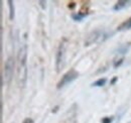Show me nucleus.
Wrapping results in <instances>:
<instances>
[{
    "instance_id": "7",
    "label": "nucleus",
    "mask_w": 131,
    "mask_h": 123,
    "mask_svg": "<svg viewBox=\"0 0 131 123\" xmlns=\"http://www.w3.org/2000/svg\"><path fill=\"white\" fill-rule=\"evenodd\" d=\"M131 28V17L128 18L126 21H124L123 23H121L119 26H118V30L121 31V30H125V29H130Z\"/></svg>"
},
{
    "instance_id": "13",
    "label": "nucleus",
    "mask_w": 131,
    "mask_h": 123,
    "mask_svg": "<svg viewBox=\"0 0 131 123\" xmlns=\"http://www.w3.org/2000/svg\"><path fill=\"white\" fill-rule=\"evenodd\" d=\"M123 61H124V59H123V58H121V59H120V60H118V61H115L113 67H114V68H118L119 66H121V64L123 63Z\"/></svg>"
},
{
    "instance_id": "16",
    "label": "nucleus",
    "mask_w": 131,
    "mask_h": 123,
    "mask_svg": "<svg viewBox=\"0 0 131 123\" xmlns=\"http://www.w3.org/2000/svg\"><path fill=\"white\" fill-rule=\"evenodd\" d=\"M38 3L40 4V6H41V8H42V9H45V8H46V5H45V4H46V2H45V1H39Z\"/></svg>"
},
{
    "instance_id": "9",
    "label": "nucleus",
    "mask_w": 131,
    "mask_h": 123,
    "mask_svg": "<svg viewBox=\"0 0 131 123\" xmlns=\"http://www.w3.org/2000/svg\"><path fill=\"white\" fill-rule=\"evenodd\" d=\"M8 6H9V19L13 20L14 19V6H13V2L11 0L8 1Z\"/></svg>"
},
{
    "instance_id": "6",
    "label": "nucleus",
    "mask_w": 131,
    "mask_h": 123,
    "mask_svg": "<svg viewBox=\"0 0 131 123\" xmlns=\"http://www.w3.org/2000/svg\"><path fill=\"white\" fill-rule=\"evenodd\" d=\"M130 3H131V1L120 0V1H118V2L115 4L114 6H113V10H115V11H119V10H121V9L125 8L126 6H128Z\"/></svg>"
},
{
    "instance_id": "18",
    "label": "nucleus",
    "mask_w": 131,
    "mask_h": 123,
    "mask_svg": "<svg viewBox=\"0 0 131 123\" xmlns=\"http://www.w3.org/2000/svg\"><path fill=\"white\" fill-rule=\"evenodd\" d=\"M58 109H59V106H56V107H54L53 109H52V113H53V112L56 113V112L58 111Z\"/></svg>"
},
{
    "instance_id": "4",
    "label": "nucleus",
    "mask_w": 131,
    "mask_h": 123,
    "mask_svg": "<svg viewBox=\"0 0 131 123\" xmlns=\"http://www.w3.org/2000/svg\"><path fill=\"white\" fill-rule=\"evenodd\" d=\"M18 61L20 65V69H26L25 67V63H26V46L20 47L19 49V54H18Z\"/></svg>"
},
{
    "instance_id": "12",
    "label": "nucleus",
    "mask_w": 131,
    "mask_h": 123,
    "mask_svg": "<svg viewBox=\"0 0 131 123\" xmlns=\"http://www.w3.org/2000/svg\"><path fill=\"white\" fill-rule=\"evenodd\" d=\"M113 119H114L113 116H111V117H104L102 119V123H111L113 121Z\"/></svg>"
},
{
    "instance_id": "15",
    "label": "nucleus",
    "mask_w": 131,
    "mask_h": 123,
    "mask_svg": "<svg viewBox=\"0 0 131 123\" xmlns=\"http://www.w3.org/2000/svg\"><path fill=\"white\" fill-rule=\"evenodd\" d=\"M117 80H118V77H114L112 80H111V82H110V85H114L115 83L117 82Z\"/></svg>"
},
{
    "instance_id": "11",
    "label": "nucleus",
    "mask_w": 131,
    "mask_h": 123,
    "mask_svg": "<svg viewBox=\"0 0 131 123\" xmlns=\"http://www.w3.org/2000/svg\"><path fill=\"white\" fill-rule=\"evenodd\" d=\"M128 47H129V46H123L122 47H120L119 49H118V54H125L127 50H128Z\"/></svg>"
},
{
    "instance_id": "14",
    "label": "nucleus",
    "mask_w": 131,
    "mask_h": 123,
    "mask_svg": "<svg viewBox=\"0 0 131 123\" xmlns=\"http://www.w3.org/2000/svg\"><path fill=\"white\" fill-rule=\"evenodd\" d=\"M22 123H33V120L31 118H25Z\"/></svg>"
},
{
    "instance_id": "19",
    "label": "nucleus",
    "mask_w": 131,
    "mask_h": 123,
    "mask_svg": "<svg viewBox=\"0 0 131 123\" xmlns=\"http://www.w3.org/2000/svg\"><path fill=\"white\" fill-rule=\"evenodd\" d=\"M128 123H131V121H130V122H128Z\"/></svg>"
},
{
    "instance_id": "1",
    "label": "nucleus",
    "mask_w": 131,
    "mask_h": 123,
    "mask_svg": "<svg viewBox=\"0 0 131 123\" xmlns=\"http://www.w3.org/2000/svg\"><path fill=\"white\" fill-rule=\"evenodd\" d=\"M13 69H14V59L12 57H9L7 61H5L4 70H3V76H2V85L4 83H9L12 75H13Z\"/></svg>"
},
{
    "instance_id": "5",
    "label": "nucleus",
    "mask_w": 131,
    "mask_h": 123,
    "mask_svg": "<svg viewBox=\"0 0 131 123\" xmlns=\"http://www.w3.org/2000/svg\"><path fill=\"white\" fill-rule=\"evenodd\" d=\"M101 34H102V32L100 30H95V31H93V32H91V33L87 36V39L85 40V46H90V45H92L93 43L97 42L98 38L101 36Z\"/></svg>"
},
{
    "instance_id": "3",
    "label": "nucleus",
    "mask_w": 131,
    "mask_h": 123,
    "mask_svg": "<svg viewBox=\"0 0 131 123\" xmlns=\"http://www.w3.org/2000/svg\"><path fill=\"white\" fill-rule=\"evenodd\" d=\"M64 53H65V45L61 44L59 46L58 53H57V59H56V68L57 72H60L62 65H63V59H64Z\"/></svg>"
},
{
    "instance_id": "2",
    "label": "nucleus",
    "mask_w": 131,
    "mask_h": 123,
    "mask_svg": "<svg viewBox=\"0 0 131 123\" xmlns=\"http://www.w3.org/2000/svg\"><path fill=\"white\" fill-rule=\"evenodd\" d=\"M78 77H79V73H78V72H76L74 69L70 70V71L67 72L65 75L62 77V79L60 80V82H59L58 85H57V88H58V89H61V88L65 87L66 85L72 83L74 80H76Z\"/></svg>"
},
{
    "instance_id": "17",
    "label": "nucleus",
    "mask_w": 131,
    "mask_h": 123,
    "mask_svg": "<svg viewBox=\"0 0 131 123\" xmlns=\"http://www.w3.org/2000/svg\"><path fill=\"white\" fill-rule=\"evenodd\" d=\"M75 6H76V5H75V3H74V2H71V3L69 4V8H71V9H73Z\"/></svg>"
},
{
    "instance_id": "10",
    "label": "nucleus",
    "mask_w": 131,
    "mask_h": 123,
    "mask_svg": "<svg viewBox=\"0 0 131 123\" xmlns=\"http://www.w3.org/2000/svg\"><path fill=\"white\" fill-rule=\"evenodd\" d=\"M106 82H107V80H106L105 78H101V79L97 80L96 82H94L91 86H92V87H102V86H104V85L106 84Z\"/></svg>"
},
{
    "instance_id": "8",
    "label": "nucleus",
    "mask_w": 131,
    "mask_h": 123,
    "mask_svg": "<svg viewBox=\"0 0 131 123\" xmlns=\"http://www.w3.org/2000/svg\"><path fill=\"white\" fill-rule=\"evenodd\" d=\"M89 13L88 12H79V13H74L72 14V18L75 20V21H81L84 17L88 15Z\"/></svg>"
}]
</instances>
